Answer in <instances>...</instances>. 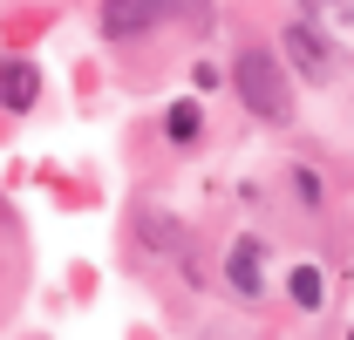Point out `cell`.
<instances>
[{
  "label": "cell",
  "instance_id": "6",
  "mask_svg": "<svg viewBox=\"0 0 354 340\" xmlns=\"http://www.w3.org/2000/svg\"><path fill=\"white\" fill-rule=\"evenodd\" d=\"M164 129H171V143H191V136L205 129V109H198V102H171V116H164Z\"/></svg>",
  "mask_w": 354,
  "mask_h": 340
},
{
  "label": "cell",
  "instance_id": "1",
  "mask_svg": "<svg viewBox=\"0 0 354 340\" xmlns=\"http://www.w3.org/2000/svg\"><path fill=\"white\" fill-rule=\"evenodd\" d=\"M232 88L245 95V109L259 123H293V82H286V68H279L272 48H245L232 62Z\"/></svg>",
  "mask_w": 354,
  "mask_h": 340
},
{
  "label": "cell",
  "instance_id": "5",
  "mask_svg": "<svg viewBox=\"0 0 354 340\" xmlns=\"http://www.w3.org/2000/svg\"><path fill=\"white\" fill-rule=\"evenodd\" d=\"M225 279H232L239 293L259 299V286H266V252L252 245V238H239V245H232V258H225Z\"/></svg>",
  "mask_w": 354,
  "mask_h": 340
},
{
  "label": "cell",
  "instance_id": "9",
  "mask_svg": "<svg viewBox=\"0 0 354 340\" xmlns=\"http://www.w3.org/2000/svg\"><path fill=\"white\" fill-rule=\"evenodd\" d=\"M348 340H354V334H348Z\"/></svg>",
  "mask_w": 354,
  "mask_h": 340
},
{
  "label": "cell",
  "instance_id": "3",
  "mask_svg": "<svg viewBox=\"0 0 354 340\" xmlns=\"http://www.w3.org/2000/svg\"><path fill=\"white\" fill-rule=\"evenodd\" d=\"M279 48H286V62H293L307 82H327V75H334V41H327L313 21H293V28L279 35Z\"/></svg>",
  "mask_w": 354,
  "mask_h": 340
},
{
  "label": "cell",
  "instance_id": "2",
  "mask_svg": "<svg viewBox=\"0 0 354 340\" xmlns=\"http://www.w3.org/2000/svg\"><path fill=\"white\" fill-rule=\"evenodd\" d=\"M171 14H198V21H205L198 0H102V35H109V41H123V35H150V28H164Z\"/></svg>",
  "mask_w": 354,
  "mask_h": 340
},
{
  "label": "cell",
  "instance_id": "7",
  "mask_svg": "<svg viewBox=\"0 0 354 340\" xmlns=\"http://www.w3.org/2000/svg\"><path fill=\"white\" fill-rule=\"evenodd\" d=\"M293 299H300V306H320V299H327V279H320V265H293Z\"/></svg>",
  "mask_w": 354,
  "mask_h": 340
},
{
  "label": "cell",
  "instance_id": "8",
  "mask_svg": "<svg viewBox=\"0 0 354 340\" xmlns=\"http://www.w3.org/2000/svg\"><path fill=\"white\" fill-rule=\"evenodd\" d=\"M307 7H341V0H307Z\"/></svg>",
  "mask_w": 354,
  "mask_h": 340
},
{
  "label": "cell",
  "instance_id": "4",
  "mask_svg": "<svg viewBox=\"0 0 354 340\" xmlns=\"http://www.w3.org/2000/svg\"><path fill=\"white\" fill-rule=\"evenodd\" d=\"M35 95H41L35 62H0V109H35Z\"/></svg>",
  "mask_w": 354,
  "mask_h": 340
}]
</instances>
